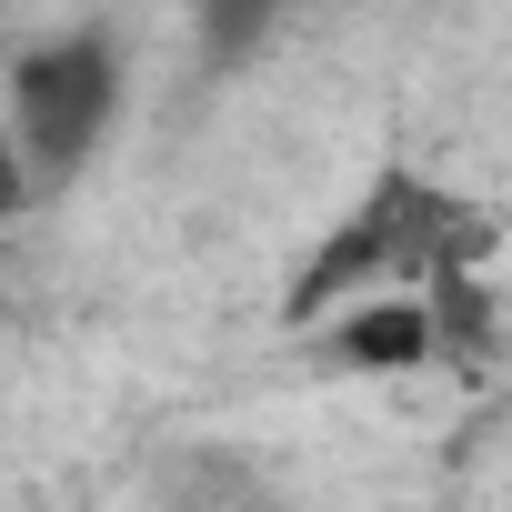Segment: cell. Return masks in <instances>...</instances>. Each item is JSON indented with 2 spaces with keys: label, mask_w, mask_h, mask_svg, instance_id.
Listing matches in <instances>:
<instances>
[{
  "label": "cell",
  "mask_w": 512,
  "mask_h": 512,
  "mask_svg": "<svg viewBox=\"0 0 512 512\" xmlns=\"http://www.w3.org/2000/svg\"><path fill=\"white\" fill-rule=\"evenodd\" d=\"M482 262H492V211H472L462 191H442V181L412 171V161H382L372 191L332 221V241L302 262V282H292L282 312L312 332V322H332L342 302H362V292L392 282V272L442 282V272H482Z\"/></svg>",
  "instance_id": "6da1fadb"
},
{
  "label": "cell",
  "mask_w": 512,
  "mask_h": 512,
  "mask_svg": "<svg viewBox=\"0 0 512 512\" xmlns=\"http://www.w3.org/2000/svg\"><path fill=\"white\" fill-rule=\"evenodd\" d=\"M111 121H121V51L101 31H61V41L21 51V71H11V171H21V191L81 181V161L111 141Z\"/></svg>",
  "instance_id": "7a4b0ae2"
},
{
  "label": "cell",
  "mask_w": 512,
  "mask_h": 512,
  "mask_svg": "<svg viewBox=\"0 0 512 512\" xmlns=\"http://www.w3.org/2000/svg\"><path fill=\"white\" fill-rule=\"evenodd\" d=\"M312 362L322 372H422L432 322L422 302H342L332 322H312Z\"/></svg>",
  "instance_id": "3957f363"
},
{
  "label": "cell",
  "mask_w": 512,
  "mask_h": 512,
  "mask_svg": "<svg viewBox=\"0 0 512 512\" xmlns=\"http://www.w3.org/2000/svg\"><path fill=\"white\" fill-rule=\"evenodd\" d=\"M241 482H251L241 452H171L161 462V502L171 512H272L262 492H241Z\"/></svg>",
  "instance_id": "277c9868"
}]
</instances>
